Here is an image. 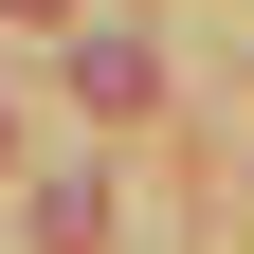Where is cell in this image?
<instances>
[{"mask_svg":"<svg viewBox=\"0 0 254 254\" xmlns=\"http://www.w3.org/2000/svg\"><path fill=\"white\" fill-rule=\"evenodd\" d=\"M73 91H91V109H145V91H164V55H145V37H91V55H73Z\"/></svg>","mask_w":254,"mask_h":254,"instance_id":"1","label":"cell"},{"mask_svg":"<svg viewBox=\"0 0 254 254\" xmlns=\"http://www.w3.org/2000/svg\"><path fill=\"white\" fill-rule=\"evenodd\" d=\"M0 18H73V0H0Z\"/></svg>","mask_w":254,"mask_h":254,"instance_id":"2","label":"cell"}]
</instances>
